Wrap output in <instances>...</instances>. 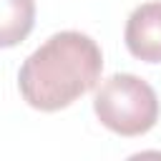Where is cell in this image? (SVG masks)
Here are the masks:
<instances>
[{"label": "cell", "mask_w": 161, "mask_h": 161, "mask_svg": "<svg viewBox=\"0 0 161 161\" xmlns=\"http://www.w3.org/2000/svg\"><path fill=\"white\" fill-rule=\"evenodd\" d=\"M101 70L103 53L98 43L86 33L63 30L25 58L18 88L28 106L50 113L86 96L98 83Z\"/></svg>", "instance_id": "cell-1"}, {"label": "cell", "mask_w": 161, "mask_h": 161, "mask_svg": "<svg viewBox=\"0 0 161 161\" xmlns=\"http://www.w3.org/2000/svg\"><path fill=\"white\" fill-rule=\"evenodd\" d=\"M126 48L133 58L161 63V3L138 5L126 23Z\"/></svg>", "instance_id": "cell-3"}, {"label": "cell", "mask_w": 161, "mask_h": 161, "mask_svg": "<svg viewBox=\"0 0 161 161\" xmlns=\"http://www.w3.org/2000/svg\"><path fill=\"white\" fill-rule=\"evenodd\" d=\"M35 25V0H0V48H13Z\"/></svg>", "instance_id": "cell-4"}, {"label": "cell", "mask_w": 161, "mask_h": 161, "mask_svg": "<svg viewBox=\"0 0 161 161\" xmlns=\"http://www.w3.org/2000/svg\"><path fill=\"white\" fill-rule=\"evenodd\" d=\"M93 111L108 131L118 136H141L158 121V98L143 78L116 73L101 83Z\"/></svg>", "instance_id": "cell-2"}]
</instances>
